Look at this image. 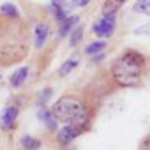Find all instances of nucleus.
I'll list each match as a JSON object with an SVG mask.
<instances>
[{"instance_id": "1", "label": "nucleus", "mask_w": 150, "mask_h": 150, "mask_svg": "<svg viewBox=\"0 0 150 150\" xmlns=\"http://www.w3.org/2000/svg\"><path fill=\"white\" fill-rule=\"evenodd\" d=\"M99 108H101V103L81 88V90L64 92L51 106V111L55 113L60 124L74 125L83 134H87L94 127Z\"/></svg>"}, {"instance_id": "2", "label": "nucleus", "mask_w": 150, "mask_h": 150, "mask_svg": "<svg viewBox=\"0 0 150 150\" xmlns=\"http://www.w3.org/2000/svg\"><path fill=\"white\" fill-rule=\"evenodd\" d=\"M34 35L25 18H7L0 13V69L21 64L32 50Z\"/></svg>"}, {"instance_id": "3", "label": "nucleus", "mask_w": 150, "mask_h": 150, "mask_svg": "<svg viewBox=\"0 0 150 150\" xmlns=\"http://www.w3.org/2000/svg\"><path fill=\"white\" fill-rule=\"evenodd\" d=\"M148 67H150V60L145 53L134 48H127L111 60L108 71L118 90H122V88L141 87L148 74Z\"/></svg>"}, {"instance_id": "4", "label": "nucleus", "mask_w": 150, "mask_h": 150, "mask_svg": "<svg viewBox=\"0 0 150 150\" xmlns=\"http://www.w3.org/2000/svg\"><path fill=\"white\" fill-rule=\"evenodd\" d=\"M83 90L88 96H92L94 99H97L99 103H103L106 97L113 96L118 90V87L115 85V81H113V78H111V74H110L108 69H99L88 80V83L83 87Z\"/></svg>"}, {"instance_id": "5", "label": "nucleus", "mask_w": 150, "mask_h": 150, "mask_svg": "<svg viewBox=\"0 0 150 150\" xmlns=\"http://www.w3.org/2000/svg\"><path fill=\"white\" fill-rule=\"evenodd\" d=\"M115 27H117V14H108V16H101L94 23L92 32L97 37L106 39V37H111L115 34Z\"/></svg>"}, {"instance_id": "6", "label": "nucleus", "mask_w": 150, "mask_h": 150, "mask_svg": "<svg viewBox=\"0 0 150 150\" xmlns=\"http://www.w3.org/2000/svg\"><path fill=\"white\" fill-rule=\"evenodd\" d=\"M20 117V108L16 104H9L2 110L0 113V129L2 131H14L16 129V122Z\"/></svg>"}, {"instance_id": "7", "label": "nucleus", "mask_w": 150, "mask_h": 150, "mask_svg": "<svg viewBox=\"0 0 150 150\" xmlns=\"http://www.w3.org/2000/svg\"><path fill=\"white\" fill-rule=\"evenodd\" d=\"M83 136V132L78 129V127H74V125H64L57 131V141H58V146L60 148H69V145L76 139Z\"/></svg>"}, {"instance_id": "8", "label": "nucleus", "mask_w": 150, "mask_h": 150, "mask_svg": "<svg viewBox=\"0 0 150 150\" xmlns=\"http://www.w3.org/2000/svg\"><path fill=\"white\" fill-rule=\"evenodd\" d=\"M48 37H50V25H48L46 21L37 23L35 28H34V46H35L37 50L44 48L46 42H48Z\"/></svg>"}, {"instance_id": "9", "label": "nucleus", "mask_w": 150, "mask_h": 150, "mask_svg": "<svg viewBox=\"0 0 150 150\" xmlns=\"http://www.w3.org/2000/svg\"><path fill=\"white\" fill-rule=\"evenodd\" d=\"M80 57H81V55H80L78 51H76V53H72V55H71V57H69V58L58 67V72H57V74H58V78H65V76H69V74L78 67V64H80Z\"/></svg>"}, {"instance_id": "10", "label": "nucleus", "mask_w": 150, "mask_h": 150, "mask_svg": "<svg viewBox=\"0 0 150 150\" xmlns=\"http://www.w3.org/2000/svg\"><path fill=\"white\" fill-rule=\"evenodd\" d=\"M37 117H39V120H42V122L46 124V127H48L51 132L58 131V120H57L55 113L51 111V108H50V110L41 108V110H39V113H37Z\"/></svg>"}, {"instance_id": "11", "label": "nucleus", "mask_w": 150, "mask_h": 150, "mask_svg": "<svg viewBox=\"0 0 150 150\" xmlns=\"http://www.w3.org/2000/svg\"><path fill=\"white\" fill-rule=\"evenodd\" d=\"M127 0H104L103 6H101V14L108 16V14H117L124 6H125Z\"/></svg>"}, {"instance_id": "12", "label": "nucleus", "mask_w": 150, "mask_h": 150, "mask_svg": "<svg viewBox=\"0 0 150 150\" xmlns=\"http://www.w3.org/2000/svg\"><path fill=\"white\" fill-rule=\"evenodd\" d=\"M27 78H28V67H20V69L13 71L11 78H9V83H11L13 88H20L27 81Z\"/></svg>"}, {"instance_id": "13", "label": "nucleus", "mask_w": 150, "mask_h": 150, "mask_svg": "<svg viewBox=\"0 0 150 150\" xmlns=\"http://www.w3.org/2000/svg\"><path fill=\"white\" fill-rule=\"evenodd\" d=\"M80 21V16H69L64 23H60V28H58V37H65L67 34H71L74 28V25H76Z\"/></svg>"}, {"instance_id": "14", "label": "nucleus", "mask_w": 150, "mask_h": 150, "mask_svg": "<svg viewBox=\"0 0 150 150\" xmlns=\"http://www.w3.org/2000/svg\"><path fill=\"white\" fill-rule=\"evenodd\" d=\"M106 41H103V39H99V41H94L92 44H88L83 51H85V55H90V57H96V55H99V53H103L104 50H106Z\"/></svg>"}, {"instance_id": "15", "label": "nucleus", "mask_w": 150, "mask_h": 150, "mask_svg": "<svg viewBox=\"0 0 150 150\" xmlns=\"http://www.w3.org/2000/svg\"><path fill=\"white\" fill-rule=\"evenodd\" d=\"M42 146V141L34 136H23L21 138V148L23 150H39Z\"/></svg>"}, {"instance_id": "16", "label": "nucleus", "mask_w": 150, "mask_h": 150, "mask_svg": "<svg viewBox=\"0 0 150 150\" xmlns=\"http://www.w3.org/2000/svg\"><path fill=\"white\" fill-rule=\"evenodd\" d=\"M132 13L148 16L150 14V0H136L134 6H132Z\"/></svg>"}, {"instance_id": "17", "label": "nucleus", "mask_w": 150, "mask_h": 150, "mask_svg": "<svg viewBox=\"0 0 150 150\" xmlns=\"http://www.w3.org/2000/svg\"><path fill=\"white\" fill-rule=\"evenodd\" d=\"M83 34H85V30H83V27L81 25H78L76 28H74L71 34H69V44L74 48V46H78L80 44V41L83 39Z\"/></svg>"}, {"instance_id": "18", "label": "nucleus", "mask_w": 150, "mask_h": 150, "mask_svg": "<svg viewBox=\"0 0 150 150\" xmlns=\"http://www.w3.org/2000/svg\"><path fill=\"white\" fill-rule=\"evenodd\" d=\"M0 13H2L4 16H7V18H21L18 7L13 6V4H2L0 6Z\"/></svg>"}, {"instance_id": "19", "label": "nucleus", "mask_w": 150, "mask_h": 150, "mask_svg": "<svg viewBox=\"0 0 150 150\" xmlns=\"http://www.w3.org/2000/svg\"><path fill=\"white\" fill-rule=\"evenodd\" d=\"M138 150H150V131L139 139V145H138Z\"/></svg>"}, {"instance_id": "20", "label": "nucleus", "mask_w": 150, "mask_h": 150, "mask_svg": "<svg viewBox=\"0 0 150 150\" xmlns=\"http://www.w3.org/2000/svg\"><path fill=\"white\" fill-rule=\"evenodd\" d=\"M50 96H51V88H46L41 96H39V99H41V104H44L48 99H50Z\"/></svg>"}, {"instance_id": "21", "label": "nucleus", "mask_w": 150, "mask_h": 150, "mask_svg": "<svg viewBox=\"0 0 150 150\" xmlns=\"http://www.w3.org/2000/svg\"><path fill=\"white\" fill-rule=\"evenodd\" d=\"M72 6H76V7H87L90 4V0H71Z\"/></svg>"}, {"instance_id": "22", "label": "nucleus", "mask_w": 150, "mask_h": 150, "mask_svg": "<svg viewBox=\"0 0 150 150\" xmlns=\"http://www.w3.org/2000/svg\"><path fill=\"white\" fill-rule=\"evenodd\" d=\"M65 7V0H51V9H60Z\"/></svg>"}, {"instance_id": "23", "label": "nucleus", "mask_w": 150, "mask_h": 150, "mask_svg": "<svg viewBox=\"0 0 150 150\" xmlns=\"http://www.w3.org/2000/svg\"><path fill=\"white\" fill-rule=\"evenodd\" d=\"M62 150H69V148H62Z\"/></svg>"}, {"instance_id": "24", "label": "nucleus", "mask_w": 150, "mask_h": 150, "mask_svg": "<svg viewBox=\"0 0 150 150\" xmlns=\"http://www.w3.org/2000/svg\"><path fill=\"white\" fill-rule=\"evenodd\" d=\"M0 80H2V74H0Z\"/></svg>"}]
</instances>
